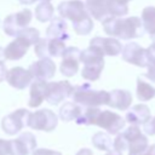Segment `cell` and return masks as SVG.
<instances>
[{
	"mask_svg": "<svg viewBox=\"0 0 155 155\" xmlns=\"http://www.w3.org/2000/svg\"><path fill=\"white\" fill-rule=\"evenodd\" d=\"M145 76L137 78V98L140 102H148L155 97V86L144 80Z\"/></svg>",
	"mask_w": 155,
	"mask_h": 155,
	"instance_id": "7402d4cb",
	"label": "cell"
},
{
	"mask_svg": "<svg viewBox=\"0 0 155 155\" xmlns=\"http://www.w3.org/2000/svg\"><path fill=\"white\" fill-rule=\"evenodd\" d=\"M15 155H29L36 148V138L31 132L21 133L18 138L12 139Z\"/></svg>",
	"mask_w": 155,
	"mask_h": 155,
	"instance_id": "2e32d148",
	"label": "cell"
},
{
	"mask_svg": "<svg viewBox=\"0 0 155 155\" xmlns=\"http://www.w3.org/2000/svg\"><path fill=\"white\" fill-rule=\"evenodd\" d=\"M40 40V33L35 28H24L13 41H11L5 47L6 59L18 61L27 53L31 45H35Z\"/></svg>",
	"mask_w": 155,
	"mask_h": 155,
	"instance_id": "7a4b0ae2",
	"label": "cell"
},
{
	"mask_svg": "<svg viewBox=\"0 0 155 155\" xmlns=\"http://www.w3.org/2000/svg\"><path fill=\"white\" fill-rule=\"evenodd\" d=\"M58 15L62 18H67L73 22V25L79 24L88 18H91V15L88 13L85 2L81 0H69V1H62L57 7Z\"/></svg>",
	"mask_w": 155,
	"mask_h": 155,
	"instance_id": "277c9868",
	"label": "cell"
},
{
	"mask_svg": "<svg viewBox=\"0 0 155 155\" xmlns=\"http://www.w3.org/2000/svg\"><path fill=\"white\" fill-rule=\"evenodd\" d=\"M92 144L98 150L108 151V150L113 149L114 142L111 140V138H110V136L108 133H105V132H97L92 137Z\"/></svg>",
	"mask_w": 155,
	"mask_h": 155,
	"instance_id": "83f0119b",
	"label": "cell"
},
{
	"mask_svg": "<svg viewBox=\"0 0 155 155\" xmlns=\"http://www.w3.org/2000/svg\"><path fill=\"white\" fill-rule=\"evenodd\" d=\"M47 84L46 80L35 79V81L30 85V92H29V102L28 105L30 108H38L44 99H46V91H47Z\"/></svg>",
	"mask_w": 155,
	"mask_h": 155,
	"instance_id": "ac0fdd59",
	"label": "cell"
},
{
	"mask_svg": "<svg viewBox=\"0 0 155 155\" xmlns=\"http://www.w3.org/2000/svg\"><path fill=\"white\" fill-rule=\"evenodd\" d=\"M150 119H151V114H150L149 107L145 105V104H142V103L133 105V107L126 113V116H125V120H126L128 124L136 125V126L144 125V124H147Z\"/></svg>",
	"mask_w": 155,
	"mask_h": 155,
	"instance_id": "e0dca14e",
	"label": "cell"
},
{
	"mask_svg": "<svg viewBox=\"0 0 155 155\" xmlns=\"http://www.w3.org/2000/svg\"><path fill=\"white\" fill-rule=\"evenodd\" d=\"M140 18L145 31L149 34V38L153 40V42H155V7L154 6L144 7Z\"/></svg>",
	"mask_w": 155,
	"mask_h": 155,
	"instance_id": "cb8c5ba5",
	"label": "cell"
},
{
	"mask_svg": "<svg viewBox=\"0 0 155 155\" xmlns=\"http://www.w3.org/2000/svg\"><path fill=\"white\" fill-rule=\"evenodd\" d=\"M46 35L50 39H59V40H69L70 35L68 33L67 22L62 17H54L51 19L50 25L46 29Z\"/></svg>",
	"mask_w": 155,
	"mask_h": 155,
	"instance_id": "d6986e66",
	"label": "cell"
},
{
	"mask_svg": "<svg viewBox=\"0 0 155 155\" xmlns=\"http://www.w3.org/2000/svg\"><path fill=\"white\" fill-rule=\"evenodd\" d=\"M71 97L75 103L82 107H99L109 104L110 92H107L104 90L97 91L93 90L90 84H82L74 86Z\"/></svg>",
	"mask_w": 155,
	"mask_h": 155,
	"instance_id": "3957f363",
	"label": "cell"
},
{
	"mask_svg": "<svg viewBox=\"0 0 155 155\" xmlns=\"http://www.w3.org/2000/svg\"><path fill=\"white\" fill-rule=\"evenodd\" d=\"M31 155H62L59 151L56 150H51V149H45V148H40V149H35Z\"/></svg>",
	"mask_w": 155,
	"mask_h": 155,
	"instance_id": "e575fe53",
	"label": "cell"
},
{
	"mask_svg": "<svg viewBox=\"0 0 155 155\" xmlns=\"http://www.w3.org/2000/svg\"><path fill=\"white\" fill-rule=\"evenodd\" d=\"M103 23L104 31L114 38L121 40H131L142 38L145 29L142 22V18L131 16V17H109Z\"/></svg>",
	"mask_w": 155,
	"mask_h": 155,
	"instance_id": "6da1fadb",
	"label": "cell"
},
{
	"mask_svg": "<svg viewBox=\"0 0 155 155\" xmlns=\"http://www.w3.org/2000/svg\"><path fill=\"white\" fill-rule=\"evenodd\" d=\"M0 24H1V21H0Z\"/></svg>",
	"mask_w": 155,
	"mask_h": 155,
	"instance_id": "b9f144b4",
	"label": "cell"
},
{
	"mask_svg": "<svg viewBox=\"0 0 155 155\" xmlns=\"http://www.w3.org/2000/svg\"><path fill=\"white\" fill-rule=\"evenodd\" d=\"M125 124L126 121L121 115L110 110H99L93 121V125L102 127L109 134H117L125 127Z\"/></svg>",
	"mask_w": 155,
	"mask_h": 155,
	"instance_id": "52a82bcc",
	"label": "cell"
},
{
	"mask_svg": "<svg viewBox=\"0 0 155 155\" xmlns=\"http://www.w3.org/2000/svg\"><path fill=\"white\" fill-rule=\"evenodd\" d=\"M148 58H149V64H148V73L145 74L147 78H149L151 81H155V42L151 44L148 48Z\"/></svg>",
	"mask_w": 155,
	"mask_h": 155,
	"instance_id": "f546056e",
	"label": "cell"
},
{
	"mask_svg": "<svg viewBox=\"0 0 155 155\" xmlns=\"http://www.w3.org/2000/svg\"><path fill=\"white\" fill-rule=\"evenodd\" d=\"M29 115L30 113L27 109H17L13 113L4 116L1 120L2 131L8 136L17 134L24 126H28Z\"/></svg>",
	"mask_w": 155,
	"mask_h": 155,
	"instance_id": "ba28073f",
	"label": "cell"
},
{
	"mask_svg": "<svg viewBox=\"0 0 155 155\" xmlns=\"http://www.w3.org/2000/svg\"><path fill=\"white\" fill-rule=\"evenodd\" d=\"M90 45H94L97 46L105 56H117L122 52V45L121 42L114 38V36H109V38H102V36H96L93 39H91Z\"/></svg>",
	"mask_w": 155,
	"mask_h": 155,
	"instance_id": "9a60e30c",
	"label": "cell"
},
{
	"mask_svg": "<svg viewBox=\"0 0 155 155\" xmlns=\"http://www.w3.org/2000/svg\"><path fill=\"white\" fill-rule=\"evenodd\" d=\"M65 50H67V47H65V44L63 40L48 38V54H50V57H62Z\"/></svg>",
	"mask_w": 155,
	"mask_h": 155,
	"instance_id": "f1b7e54d",
	"label": "cell"
},
{
	"mask_svg": "<svg viewBox=\"0 0 155 155\" xmlns=\"http://www.w3.org/2000/svg\"><path fill=\"white\" fill-rule=\"evenodd\" d=\"M143 126H144L143 131L145 132V134H148V136H155V116L151 117V119H150L147 124H144Z\"/></svg>",
	"mask_w": 155,
	"mask_h": 155,
	"instance_id": "836d02e7",
	"label": "cell"
},
{
	"mask_svg": "<svg viewBox=\"0 0 155 155\" xmlns=\"http://www.w3.org/2000/svg\"><path fill=\"white\" fill-rule=\"evenodd\" d=\"M132 103V94L127 90H113L110 92L109 107L117 110H127Z\"/></svg>",
	"mask_w": 155,
	"mask_h": 155,
	"instance_id": "44dd1931",
	"label": "cell"
},
{
	"mask_svg": "<svg viewBox=\"0 0 155 155\" xmlns=\"http://www.w3.org/2000/svg\"><path fill=\"white\" fill-rule=\"evenodd\" d=\"M113 148L119 150V151H126L128 150V143H127V139L125 138V136L122 133H117V136L115 137L114 139V144H113Z\"/></svg>",
	"mask_w": 155,
	"mask_h": 155,
	"instance_id": "1f68e13d",
	"label": "cell"
},
{
	"mask_svg": "<svg viewBox=\"0 0 155 155\" xmlns=\"http://www.w3.org/2000/svg\"><path fill=\"white\" fill-rule=\"evenodd\" d=\"M103 68H104V62L87 63V64H84L81 75H82L84 79H86L88 81H96L101 78Z\"/></svg>",
	"mask_w": 155,
	"mask_h": 155,
	"instance_id": "d4e9b609",
	"label": "cell"
},
{
	"mask_svg": "<svg viewBox=\"0 0 155 155\" xmlns=\"http://www.w3.org/2000/svg\"><path fill=\"white\" fill-rule=\"evenodd\" d=\"M35 1H38V0H35ZM42 1H51V0H42Z\"/></svg>",
	"mask_w": 155,
	"mask_h": 155,
	"instance_id": "60d3db41",
	"label": "cell"
},
{
	"mask_svg": "<svg viewBox=\"0 0 155 155\" xmlns=\"http://www.w3.org/2000/svg\"><path fill=\"white\" fill-rule=\"evenodd\" d=\"M86 8L88 13L91 15L92 18L99 22H104L109 17H113L109 13L108 6H107V0H86L85 1Z\"/></svg>",
	"mask_w": 155,
	"mask_h": 155,
	"instance_id": "ffe728a7",
	"label": "cell"
},
{
	"mask_svg": "<svg viewBox=\"0 0 155 155\" xmlns=\"http://www.w3.org/2000/svg\"><path fill=\"white\" fill-rule=\"evenodd\" d=\"M56 69L57 67L51 58H40L29 67V71L31 73L33 78L41 80L52 79L54 76Z\"/></svg>",
	"mask_w": 155,
	"mask_h": 155,
	"instance_id": "5bb4252c",
	"label": "cell"
},
{
	"mask_svg": "<svg viewBox=\"0 0 155 155\" xmlns=\"http://www.w3.org/2000/svg\"><path fill=\"white\" fill-rule=\"evenodd\" d=\"M105 155H122V153L121 151H119V150H116V149H110V150H108L107 151V154Z\"/></svg>",
	"mask_w": 155,
	"mask_h": 155,
	"instance_id": "f35d334b",
	"label": "cell"
},
{
	"mask_svg": "<svg viewBox=\"0 0 155 155\" xmlns=\"http://www.w3.org/2000/svg\"><path fill=\"white\" fill-rule=\"evenodd\" d=\"M131 0H107L109 13L113 17H124L128 13V2Z\"/></svg>",
	"mask_w": 155,
	"mask_h": 155,
	"instance_id": "484cf974",
	"label": "cell"
},
{
	"mask_svg": "<svg viewBox=\"0 0 155 155\" xmlns=\"http://www.w3.org/2000/svg\"><path fill=\"white\" fill-rule=\"evenodd\" d=\"M73 91H74V86L69 81L62 80V81L48 82L46 91V101L52 105H58V103L70 97L73 94Z\"/></svg>",
	"mask_w": 155,
	"mask_h": 155,
	"instance_id": "30bf717a",
	"label": "cell"
},
{
	"mask_svg": "<svg viewBox=\"0 0 155 155\" xmlns=\"http://www.w3.org/2000/svg\"><path fill=\"white\" fill-rule=\"evenodd\" d=\"M121 54H122V59L130 64H133L140 68H147L149 64L148 50L139 46L137 42L126 44L122 48Z\"/></svg>",
	"mask_w": 155,
	"mask_h": 155,
	"instance_id": "9c48e42d",
	"label": "cell"
},
{
	"mask_svg": "<svg viewBox=\"0 0 155 155\" xmlns=\"http://www.w3.org/2000/svg\"><path fill=\"white\" fill-rule=\"evenodd\" d=\"M21 4H23V5H30V4H33V2H35V0H18Z\"/></svg>",
	"mask_w": 155,
	"mask_h": 155,
	"instance_id": "ab89813d",
	"label": "cell"
},
{
	"mask_svg": "<svg viewBox=\"0 0 155 155\" xmlns=\"http://www.w3.org/2000/svg\"><path fill=\"white\" fill-rule=\"evenodd\" d=\"M6 61V56H5V48H2L0 46V64H2Z\"/></svg>",
	"mask_w": 155,
	"mask_h": 155,
	"instance_id": "74e56055",
	"label": "cell"
},
{
	"mask_svg": "<svg viewBox=\"0 0 155 155\" xmlns=\"http://www.w3.org/2000/svg\"><path fill=\"white\" fill-rule=\"evenodd\" d=\"M80 54H81V50H79L78 47L70 46L67 47V50L63 53V59L59 67V71L67 76V78H71L74 76L78 70H79V63L80 61Z\"/></svg>",
	"mask_w": 155,
	"mask_h": 155,
	"instance_id": "7c38bea8",
	"label": "cell"
},
{
	"mask_svg": "<svg viewBox=\"0 0 155 155\" xmlns=\"http://www.w3.org/2000/svg\"><path fill=\"white\" fill-rule=\"evenodd\" d=\"M0 155H15L12 140L0 138Z\"/></svg>",
	"mask_w": 155,
	"mask_h": 155,
	"instance_id": "d6a6232c",
	"label": "cell"
},
{
	"mask_svg": "<svg viewBox=\"0 0 155 155\" xmlns=\"http://www.w3.org/2000/svg\"><path fill=\"white\" fill-rule=\"evenodd\" d=\"M76 155H93V154H92V151H91L90 149H87V148H84V149L79 150V151L76 153Z\"/></svg>",
	"mask_w": 155,
	"mask_h": 155,
	"instance_id": "8d00e7d4",
	"label": "cell"
},
{
	"mask_svg": "<svg viewBox=\"0 0 155 155\" xmlns=\"http://www.w3.org/2000/svg\"><path fill=\"white\" fill-rule=\"evenodd\" d=\"M6 81L10 86L17 90H24L33 82V75L29 69H24L22 67H15L7 70Z\"/></svg>",
	"mask_w": 155,
	"mask_h": 155,
	"instance_id": "4fadbf2b",
	"label": "cell"
},
{
	"mask_svg": "<svg viewBox=\"0 0 155 155\" xmlns=\"http://www.w3.org/2000/svg\"><path fill=\"white\" fill-rule=\"evenodd\" d=\"M58 116L50 109H40L30 113L28 119V126L33 130L51 132L57 127Z\"/></svg>",
	"mask_w": 155,
	"mask_h": 155,
	"instance_id": "8992f818",
	"label": "cell"
},
{
	"mask_svg": "<svg viewBox=\"0 0 155 155\" xmlns=\"http://www.w3.org/2000/svg\"><path fill=\"white\" fill-rule=\"evenodd\" d=\"M6 75H7V69L5 67V64H0V82L6 80Z\"/></svg>",
	"mask_w": 155,
	"mask_h": 155,
	"instance_id": "d590c367",
	"label": "cell"
},
{
	"mask_svg": "<svg viewBox=\"0 0 155 155\" xmlns=\"http://www.w3.org/2000/svg\"><path fill=\"white\" fill-rule=\"evenodd\" d=\"M82 110H84L82 105L75 102H67L59 108L58 115H59V119L63 121H71V120H76L81 115Z\"/></svg>",
	"mask_w": 155,
	"mask_h": 155,
	"instance_id": "603a6c76",
	"label": "cell"
},
{
	"mask_svg": "<svg viewBox=\"0 0 155 155\" xmlns=\"http://www.w3.org/2000/svg\"><path fill=\"white\" fill-rule=\"evenodd\" d=\"M122 134L125 136L128 143V155L139 154L149 147L147 136L143 134L139 127L136 125H131L122 132Z\"/></svg>",
	"mask_w": 155,
	"mask_h": 155,
	"instance_id": "8fae6325",
	"label": "cell"
},
{
	"mask_svg": "<svg viewBox=\"0 0 155 155\" xmlns=\"http://www.w3.org/2000/svg\"><path fill=\"white\" fill-rule=\"evenodd\" d=\"M35 54L39 58H50L48 54V38L40 39L35 45H34Z\"/></svg>",
	"mask_w": 155,
	"mask_h": 155,
	"instance_id": "4dcf8cb0",
	"label": "cell"
},
{
	"mask_svg": "<svg viewBox=\"0 0 155 155\" xmlns=\"http://www.w3.org/2000/svg\"><path fill=\"white\" fill-rule=\"evenodd\" d=\"M53 6L50 4V1H42L35 7V17L39 22H48L53 18Z\"/></svg>",
	"mask_w": 155,
	"mask_h": 155,
	"instance_id": "4316f807",
	"label": "cell"
},
{
	"mask_svg": "<svg viewBox=\"0 0 155 155\" xmlns=\"http://www.w3.org/2000/svg\"><path fill=\"white\" fill-rule=\"evenodd\" d=\"M31 18V11L29 8H23L17 13L8 15L2 22V29L8 36H17L24 28L28 27Z\"/></svg>",
	"mask_w": 155,
	"mask_h": 155,
	"instance_id": "5b68a950",
	"label": "cell"
}]
</instances>
